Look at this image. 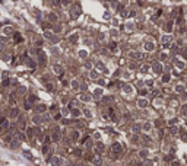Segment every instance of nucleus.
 <instances>
[{"instance_id":"1","label":"nucleus","mask_w":187,"mask_h":166,"mask_svg":"<svg viewBox=\"0 0 187 166\" xmlns=\"http://www.w3.org/2000/svg\"><path fill=\"white\" fill-rule=\"evenodd\" d=\"M113 152H114V154L117 156L118 153H120V152H121V146H120V144H118V143H116V144L113 146Z\"/></svg>"},{"instance_id":"2","label":"nucleus","mask_w":187,"mask_h":166,"mask_svg":"<svg viewBox=\"0 0 187 166\" xmlns=\"http://www.w3.org/2000/svg\"><path fill=\"white\" fill-rule=\"evenodd\" d=\"M80 99H82V101H89V99H91V96H89V95L82 93V95H80Z\"/></svg>"},{"instance_id":"3","label":"nucleus","mask_w":187,"mask_h":166,"mask_svg":"<svg viewBox=\"0 0 187 166\" xmlns=\"http://www.w3.org/2000/svg\"><path fill=\"white\" fill-rule=\"evenodd\" d=\"M51 163H54L56 166H58V157H53V160H51Z\"/></svg>"},{"instance_id":"4","label":"nucleus","mask_w":187,"mask_h":166,"mask_svg":"<svg viewBox=\"0 0 187 166\" xmlns=\"http://www.w3.org/2000/svg\"><path fill=\"white\" fill-rule=\"evenodd\" d=\"M145 105H146V101L140 99V102H139V106H140V108H143V106H145Z\"/></svg>"},{"instance_id":"5","label":"nucleus","mask_w":187,"mask_h":166,"mask_svg":"<svg viewBox=\"0 0 187 166\" xmlns=\"http://www.w3.org/2000/svg\"><path fill=\"white\" fill-rule=\"evenodd\" d=\"M3 32H4V34H10V32H12V28H10V26H9V28H4Z\"/></svg>"},{"instance_id":"6","label":"nucleus","mask_w":187,"mask_h":166,"mask_svg":"<svg viewBox=\"0 0 187 166\" xmlns=\"http://www.w3.org/2000/svg\"><path fill=\"white\" fill-rule=\"evenodd\" d=\"M56 19H57L56 15H50V21H51V22H56Z\"/></svg>"},{"instance_id":"7","label":"nucleus","mask_w":187,"mask_h":166,"mask_svg":"<svg viewBox=\"0 0 187 166\" xmlns=\"http://www.w3.org/2000/svg\"><path fill=\"white\" fill-rule=\"evenodd\" d=\"M102 149H104V146L101 144V143H99V144H97V150H98V152H101V150H102Z\"/></svg>"},{"instance_id":"8","label":"nucleus","mask_w":187,"mask_h":166,"mask_svg":"<svg viewBox=\"0 0 187 166\" xmlns=\"http://www.w3.org/2000/svg\"><path fill=\"white\" fill-rule=\"evenodd\" d=\"M145 48H146V50H154V45H152V44H146Z\"/></svg>"},{"instance_id":"9","label":"nucleus","mask_w":187,"mask_h":166,"mask_svg":"<svg viewBox=\"0 0 187 166\" xmlns=\"http://www.w3.org/2000/svg\"><path fill=\"white\" fill-rule=\"evenodd\" d=\"M94 163H95V165H101V157H97V159L94 160Z\"/></svg>"},{"instance_id":"10","label":"nucleus","mask_w":187,"mask_h":166,"mask_svg":"<svg viewBox=\"0 0 187 166\" xmlns=\"http://www.w3.org/2000/svg\"><path fill=\"white\" fill-rule=\"evenodd\" d=\"M54 70H56L57 73H62V67H60V66H56V67H54Z\"/></svg>"},{"instance_id":"11","label":"nucleus","mask_w":187,"mask_h":166,"mask_svg":"<svg viewBox=\"0 0 187 166\" xmlns=\"http://www.w3.org/2000/svg\"><path fill=\"white\" fill-rule=\"evenodd\" d=\"M72 114H73L75 117H78V115H79V109H73V111H72Z\"/></svg>"},{"instance_id":"12","label":"nucleus","mask_w":187,"mask_h":166,"mask_svg":"<svg viewBox=\"0 0 187 166\" xmlns=\"http://www.w3.org/2000/svg\"><path fill=\"white\" fill-rule=\"evenodd\" d=\"M133 57H136V58H140V57H142V55H140V54H139V52H134V54H133Z\"/></svg>"},{"instance_id":"13","label":"nucleus","mask_w":187,"mask_h":166,"mask_svg":"<svg viewBox=\"0 0 187 166\" xmlns=\"http://www.w3.org/2000/svg\"><path fill=\"white\" fill-rule=\"evenodd\" d=\"M155 70H156V72H161V66L156 64V66H155Z\"/></svg>"},{"instance_id":"14","label":"nucleus","mask_w":187,"mask_h":166,"mask_svg":"<svg viewBox=\"0 0 187 166\" xmlns=\"http://www.w3.org/2000/svg\"><path fill=\"white\" fill-rule=\"evenodd\" d=\"M72 86H73V87H78L79 85H78V82H72Z\"/></svg>"},{"instance_id":"15","label":"nucleus","mask_w":187,"mask_h":166,"mask_svg":"<svg viewBox=\"0 0 187 166\" xmlns=\"http://www.w3.org/2000/svg\"><path fill=\"white\" fill-rule=\"evenodd\" d=\"M70 39H72V41H76V39H78V35H73V37H72Z\"/></svg>"},{"instance_id":"16","label":"nucleus","mask_w":187,"mask_h":166,"mask_svg":"<svg viewBox=\"0 0 187 166\" xmlns=\"http://www.w3.org/2000/svg\"><path fill=\"white\" fill-rule=\"evenodd\" d=\"M16 112H18L16 109H13V111H12V117H16Z\"/></svg>"}]
</instances>
